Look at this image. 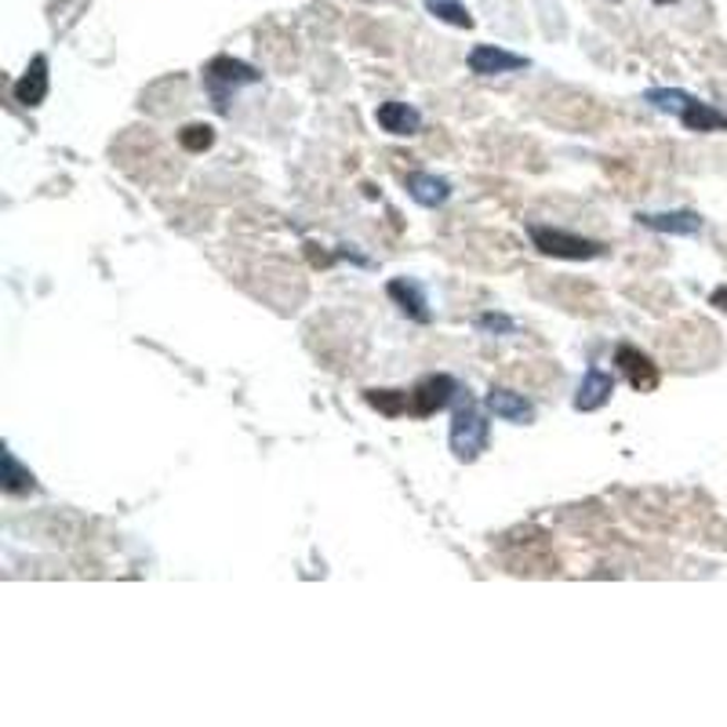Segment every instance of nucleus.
Listing matches in <instances>:
<instances>
[{
  "label": "nucleus",
  "mask_w": 727,
  "mask_h": 727,
  "mask_svg": "<svg viewBox=\"0 0 727 727\" xmlns=\"http://www.w3.org/2000/svg\"><path fill=\"white\" fill-rule=\"evenodd\" d=\"M258 80H262L258 69L241 63V58H233V55H214L205 66V88L211 95L214 113H230L233 95L247 85H258Z\"/></svg>",
  "instance_id": "f257e3e1"
},
{
  "label": "nucleus",
  "mask_w": 727,
  "mask_h": 727,
  "mask_svg": "<svg viewBox=\"0 0 727 727\" xmlns=\"http://www.w3.org/2000/svg\"><path fill=\"white\" fill-rule=\"evenodd\" d=\"M487 440H492V422H487V415L473 400H466L451 415V433H448L451 455L459 462H476L487 451Z\"/></svg>",
  "instance_id": "f03ea898"
},
{
  "label": "nucleus",
  "mask_w": 727,
  "mask_h": 727,
  "mask_svg": "<svg viewBox=\"0 0 727 727\" xmlns=\"http://www.w3.org/2000/svg\"><path fill=\"white\" fill-rule=\"evenodd\" d=\"M528 236H531V244L539 247L542 255H550V258L590 262V258H601V255H604V244H601V241H590V236L557 230V225H528Z\"/></svg>",
  "instance_id": "7ed1b4c3"
},
{
  "label": "nucleus",
  "mask_w": 727,
  "mask_h": 727,
  "mask_svg": "<svg viewBox=\"0 0 727 727\" xmlns=\"http://www.w3.org/2000/svg\"><path fill=\"white\" fill-rule=\"evenodd\" d=\"M466 63H470V74H476V77H503V74H520V69H528L531 58L506 52V47H495V44H476Z\"/></svg>",
  "instance_id": "20e7f679"
},
{
  "label": "nucleus",
  "mask_w": 727,
  "mask_h": 727,
  "mask_svg": "<svg viewBox=\"0 0 727 727\" xmlns=\"http://www.w3.org/2000/svg\"><path fill=\"white\" fill-rule=\"evenodd\" d=\"M455 393H459V383L451 375H429V378H422V383L411 389V408L408 411L419 415V419H426V415L444 411Z\"/></svg>",
  "instance_id": "39448f33"
},
{
  "label": "nucleus",
  "mask_w": 727,
  "mask_h": 727,
  "mask_svg": "<svg viewBox=\"0 0 727 727\" xmlns=\"http://www.w3.org/2000/svg\"><path fill=\"white\" fill-rule=\"evenodd\" d=\"M615 364L623 367V375L629 378V386H634L637 393H651V389H659V364L651 361L648 353H640L637 345H618L615 350Z\"/></svg>",
  "instance_id": "423d86ee"
},
{
  "label": "nucleus",
  "mask_w": 727,
  "mask_h": 727,
  "mask_svg": "<svg viewBox=\"0 0 727 727\" xmlns=\"http://www.w3.org/2000/svg\"><path fill=\"white\" fill-rule=\"evenodd\" d=\"M484 408L503 422H514V426H531L535 422V404L524 397L517 389H503V386H492L484 397Z\"/></svg>",
  "instance_id": "0eeeda50"
},
{
  "label": "nucleus",
  "mask_w": 727,
  "mask_h": 727,
  "mask_svg": "<svg viewBox=\"0 0 727 727\" xmlns=\"http://www.w3.org/2000/svg\"><path fill=\"white\" fill-rule=\"evenodd\" d=\"M640 225H648L654 233H670V236H695L702 233V214L698 211H640L637 214Z\"/></svg>",
  "instance_id": "6e6552de"
},
{
  "label": "nucleus",
  "mask_w": 727,
  "mask_h": 727,
  "mask_svg": "<svg viewBox=\"0 0 727 727\" xmlns=\"http://www.w3.org/2000/svg\"><path fill=\"white\" fill-rule=\"evenodd\" d=\"M386 295L400 306L404 317L415 320V324H429V320H433V313H429V302H426V291H422L419 280H408V277L389 280V284H386Z\"/></svg>",
  "instance_id": "1a4fd4ad"
},
{
  "label": "nucleus",
  "mask_w": 727,
  "mask_h": 727,
  "mask_svg": "<svg viewBox=\"0 0 727 727\" xmlns=\"http://www.w3.org/2000/svg\"><path fill=\"white\" fill-rule=\"evenodd\" d=\"M612 393H615V375L601 372V367H590L575 389V411H601L612 400Z\"/></svg>",
  "instance_id": "9d476101"
},
{
  "label": "nucleus",
  "mask_w": 727,
  "mask_h": 727,
  "mask_svg": "<svg viewBox=\"0 0 727 727\" xmlns=\"http://www.w3.org/2000/svg\"><path fill=\"white\" fill-rule=\"evenodd\" d=\"M375 121L383 131H389V135H419L422 131V113L415 110V106L408 102H397L389 99L375 110Z\"/></svg>",
  "instance_id": "9b49d317"
},
{
  "label": "nucleus",
  "mask_w": 727,
  "mask_h": 727,
  "mask_svg": "<svg viewBox=\"0 0 727 727\" xmlns=\"http://www.w3.org/2000/svg\"><path fill=\"white\" fill-rule=\"evenodd\" d=\"M676 121H681L687 131H698V135H713V131H727V113L717 110V106L702 102V99H691L684 102V110L676 113Z\"/></svg>",
  "instance_id": "f8f14e48"
},
{
  "label": "nucleus",
  "mask_w": 727,
  "mask_h": 727,
  "mask_svg": "<svg viewBox=\"0 0 727 727\" xmlns=\"http://www.w3.org/2000/svg\"><path fill=\"white\" fill-rule=\"evenodd\" d=\"M404 186H408V194H411L415 205H422V208H440V205H448V200H451V183H448V178H440V175L411 172Z\"/></svg>",
  "instance_id": "ddd939ff"
},
{
  "label": "nucleus",
  "mask_w": 727,
  "mask_h": 727,
  "mask_svg": "<svg viewBox=\"0 0 727 727\" xmlns=\"http://www.w3.org/2000/svg\"><path fill=\"white\" fill-rule=\"evenodd\" d=\"M44 99H47V55H33L26 74L15 80V102L33 110V106H41Z\"/></svg>",
  "instance_id": "4468645a"
},
{
  "label": "nucleus",
  "mask_w": 727,
  "mask_h": 727,
  "mask_svg": "<svg viewBox=\"0 0 727 727\" xmlns=\"http://www.w3.org/2000/svg\"><path fill=\"white\" fill-rule=\"evenodd\" d=\"M4 476H0V481H4V492L8 495H30V492H37V476H33L26 466H22L19 462V455L15 451H11L8 444H4Z\"/></svg>",
  "instance_id": "2eb2a0df"
},
{
  "label": "nucleus",
  "mask_w": 727,
  "mask_h": 727,
  "mask_svg": "<svg viewBox=\"0 0 727 727\" xmlns=\"http://www.w3.org/2000/svg\"><path fill=\"white\" fill-rule=\"evenodd\" d=\"M426 11L440 22H448V26H459V30H473V15L466 11L462 0H422Z\"/></svg>",
  "instance_id": "dca6fc26"
},
{
  "label": "nucleus",
  "mask_w": 727,
  "mask_h": 727,
  "mask_svg": "<svg viewBox=\"0 0 727 727\" xmlns=\"http://www.w3.org/2000/svg\"><path fill=\"white\" fill-rule=\"evenodd\" d=\"M364 397L383 415H404L411 408V393H400V389H367Z\"/></svg>",
  "instance_id": "f3484780"
},
{
  "label": "nucleus",
  "mask_w": 727,
  "mask_h": 727,
  "mask_svg": "<svg viewBox=\"0 0 727 727\" xmlns=\"http://www.w3.org/2000/svg\"><path fill=\"white\" fill-rule=\"evenodd\" d=\"M178 142H183V150L189 153H205L214 146V128L211 124H186L178 131Z\"/></svg>",
  "instance_id": "a211bd4d"
},
{
  "label": "nucleus",
  "mask_w": 727,
  "mask_h": 727,
  "mask_svg": "<svg viewBox=\"0 0 727 727\" xmlns=\"http://www.w3.org/2000/svg\"><path fill=\"white\" fill-rule=\"evenodd\" d=\"M476 324V331H484V335H517V320L514 317H506V313H481L473 320Z\"/></svg>",
  "instance_id": "6ab92c4d"
},
{
  "label": "nucleus",
  "mask_w": 727,
  "mask_h": 727,
  "mask_svg": "<svg viewBox=\"0 0 727 727\" xmlns=\"http://www.w3.org/2000/svg\"><path fill=\"white\" fill-rule=\"evenodd\" d=\"M709 306H717V309H724V313H727V288L713 291V295H709Z\"/></svg>",
  "instance_id": "aec40b11"
},
{
  "label": "nucleus",
  "mask_w": 727,
  "mask_h": 727,
  "mask_svg": "<svg viewBox=\"0 0 727 727\" xmlns=\"http://www.w3.org/2000/svg\"><path fill=\"white\" fill-rule=\"evenodd\" d=\"M654 4H676V0H654Z\"/></svg>",
  "instance_id": "412c9836"
}]
</instances>
